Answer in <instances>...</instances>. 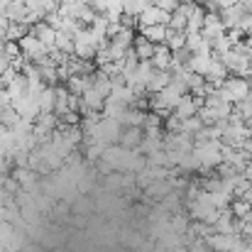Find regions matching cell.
<instances>
[{
    "mask_svg": "<svg viewBox=\"0 0 252 252\" xmlns=\"http://www.w3.org/2000/svg\"><path fill=\"white\" fill-rule=\"evenodd\" d=\"M95 52H98V42L93 39V34H91L88 27H81L74 34V57L81 59V62H93L95 59Z\"/></svg>",
    "mask_w": 252,
    "mask_h": 252,
    "instance_id": "cell-1",
    "label": "cell"
},
{
    "mask_svg": "<svg viewBox=\"0 0 252 252\" xmlns=\"http://www.w3.org/2000/svg\"><path fill=\"white\" fill-rule=\"evenodd\" d=\"M220 91L228 98V103L238 105L240 100H245L250 95V81L248 79H238V76H228L223 81V86H220Z\"/></svg>",
    "mask_w": 252,
    "mask_h": 252,
    "instance_id": "cell-2",
    "label": "cell"
},
{
    "mask_svg": "<svg viewBox=\"0 0 252 252\" xmlns=\"http://www.w3.org/2000/svg\"><path fill=\"white\" fill-rule=\"evenodd\" d=\"M17 47H20L22 59L30 62V64H37V62H42V59L49 54V52L44 49V44H42L37 37H32V34H25V37L17 42Z\"/></svg>",
    "mask_w": 252,
    "mask_h": 252,
    "instance_id": "cell-3",
    "label": "cell"
},
{
    "mask_svg": "<svg viewBox=\"0 0 252 252\" xmlns=\"http://www.w3.org/2000/svg\"><path fill=\"white\" fill-rule=\"evenodd\" d=\"M12 110L22 118V120H27V123H32L34 125V120L39 118V103H37V98L34 95H22V98H17V100H12Z\"/></svg>",
    "mask_w": 252,
    "mask_h": 252,
    "instance_id": "cell-4",
    "label": "cell"
},
{
    "mask_svg": "<svg viewBox=\"0 0 252 252\" xmlns=\"http://www.w3.org/2000/svg\"><path fill=\"white\" fill-rule=\"evenodd\" d=\"M162 145H164V152H179V155H184V152H191L193 150V137L186 135V132H167Z\"/></svg>",
    "mask_w": 252,
    "mask_h": 252,
    "instance_id": "cell-5",
    "label": "cell"
},
{
    "mask_svg": "<svg viewBox=\"0 0 252 252\" xmlns=\"http://www.w3.org/2000/svg\"><path fill=\"white\" fill-rule=\"evenodd\" d=\"M201 108H203V98H196V95L186 93V95L179 98V103H176V108H174V115L181 118V120H189V118H193Z\"/></svg>",
    "mask_w": 252,
    "mask_h": 252,
    "instance_id": "cell-6",
    "label": "cell"
},
{
    "mask_svg": "<svg viewBox=\"0 0 252 252\" xmlns=\"http://www.w3.org/2000/svg\"><path fill=\"white\" fill-rule=\"evenodd\" d=\"M240 240H243L240 235H220V233H213V235L206 238V248H211V252H233Z\"/></svg>",
    "mask_w": 252,
    "mask_h": 252,
    "instance_id": "cell-7",
    "label": "cell"
},
{
    "mask_svg": "<svg viewBox=\"0 0 252 252\" xmlns=\"http://www.w3.org/2000/svg\"><path fill=\"white\" fill-rule=\"evenodd\" d=\"M201 34H203L208 42H213V39H218V37H223V34H225V27H223V22H220V15H218V12H206Z\"/></svg>",
    "mask_w": 252,
    "mask_h": 252,
    "instance_id": "cell-8",
    "label": "cell"
},
{
    "mask_svg": "<svg viewBox=\"0 0 252 252\" xmlns=\"http://www.w3.org/2000/svg\"><path fill=\"white\" fill-rule=\"evenodd\" d=\"M218 15H220V22H223L225 30H235V27H240V22H243V17L248 15V10H245V5L240 2V5H233V7L220 10Z\"/></svg>",
    "mask_w": 252,
    "mask_h": 252,
    "instance_id": "cell-9",
    "label": "cell"
},
{
    "mask_svg": "<svg viewBox=\"0 0 252 252\" xmlns=\"http://www.w3.org/2000/svg\"><path fill=\"white\" fill-rule=\"evenodd\" d=\"M30 34H32V37H37V39L44 44V49H47V52H54L57 30H52L44 20H42V22H37V25H32V27H30Z\"/></svg>",
    "mask_w": 252,
    "mask_h": 252,
    "instance_id": "cell-10",
    "label": "cell"
},
{
    "mask_svg": "<svg viewBox=\"0 0 252 252\" xmlns=\"http://www.w3.org/2000/svg\"><path fill=\"white\" fill-rule=\"evenodd\" d=\"M150 64L155 71H169L171 66V49L167 44H155V52L150 57Z\"/></svg>",
    "mask_w": 252,
    "mask_h": 252,
    "instance_id": "cell-11",
    "label": "cell"
},
{
    "mask_svg": "<svg viewBox=\"0 0 252 252\" xmlns=\"http://www.w3.org/2000/svg\"><path fill=\"white\" fill-rule=\"evenodd\" d=\"M186 49L191 54H213L211 52V42L201 32H186Z\"/></svg>",
    "mask_w": 252,
    "mask_h": 252,
    "instance_id": "cell-12",
    "label": "cell"
},
{
    "mask_svg": "<svg viewBox=\"0 0 252 252\" xmlns=\"http://www.w3.org/2000/svg\"><path fill=\"white\" fill-rule=\"evenodd\" d=\"M211 64H213V54H191V59H189V71L191 74H196V76H203L206 79V74H208V69H211Z\"/></svg>",
    "mask_w": 252,
    "mask_h": 252,
    "instance_id": "cell-13",
    "label": "cell"
},
{
    "mask_svg": "<svg viewBox=\"0 0 252 252\" xmlns=\"http://www.w3.org/2000/svg\"><path fill=\"white\" fill-rule=\"evenodd\" d=\"M142 137H145L142 127H127V130H123L120 147H125V150H137L140 142H142Z\"/></svg>",
    "mask_w": 252,
    "mask_h": 252,
    "instance_id": "cell-14",
    "label": "cell"
},
{
    "mask_svg": "<svg viewBox=\"0 0 252 252\" xmlns=\"http://www.w3.org/2000/svg\"><path fill=\"white\" fill-rule=\"evenodd\" d=\"M203 17H206L203 5H201V2L193 5V10H191L189 17H186V32H201V30H203Z\"/></svg>",
    "mask_w": 252,
    "mask_h": 252,
    "instance_id": "cell-15",
    "label": "cell"
},
{
    "mask_svg": "<svg viewBox=\"0 0 252 252\" xmlns=\"http://www.w3.org/2000/svg\"><path fill=\"white\" fill-rule=\"evenodd\" d=\"M140 34H142L150 44H164V39H167V27H164V25H150V27H142Z\"/></svg>",
    "mask_w": 252,
    "mask_h": 252,
    "instance_id": "cell-16",
    "label": "cell"
},
{
    "mask_svg": "<svg viewBox=\"0 0 252 252\" xmlns=\"http://www.w3.org/2000/svg\"><path fill=\"white\" fill-rule=\"evenodd\" d=\"M169 86V71H152V76H150V81L145 86V91H147V95H155V93H159L162 88H167Z\"/></svg>",
    "mask_w": 252,
    "mask_h": 252,
    "instance_id": "cell-17",
    "label": "cell"
},
{
    "mask_svg": "<svg viewBox=\"0 0 252 252\" xmlns=\"http://www.w3.org/2000/svg\"><path fill=\"white\" fill-rule=\"evenodd\" d=\"M132 52L140 62H150L152 52H155V44H150L142 34H135V42H132Z\"/></svg>",
    "mask_w": 252,
    "mask_h": 252,
    "instance_id": "cell-18",
    "label": "cell"
},
{
    "mask_svg": "<svg viewBox=\"0 0 252 252\" xmlns=\"http://www.w3.org/2000/svg\"><path fill=\"white\" fill-rule=\"evenodd\" d=\"M125 110H127V108H125V105H120L118 100H113V98H105L100 115H103V118H108V120H118V123H120V118H123V113H125Z\"/></svg>",
    "mask_w": 252,
    "mask_h": 252,
    "instance_id": "cell-19",
    "label": "cell"
},
{
    "mask_svg": "<svg viewBox=\"0 0 252 252\" xmlns=\"http://www.w3.org/2000/svg\"><path fill=\"white\" fill-rule=\"evenodd\" d=\"M132 42H135V30H120V32L110 39V44L118 47V49H123V52H130V49H132Z\"/></svg>",
    "mask_w": 252,
    "mask_h": 252,
    "instance_id": "cell-20",
    "label": "cell"
},
{
    "mask_svg": "<svg viewBox=\"0 0 252 252\" xmlns=\"http://www.w3.org/2000/svg\"><path fill=\"white\" fill-rule=\"evenodd\" d=\"M54 49L59 54H66V57H74V37L66 34V32H57V39H54Z\"/></svg>",
    "mask_w": 252,
    "mask_h": 252,
    "instance_id": "cell-21",
    "label": "cell"
},
{
    "mask_svg": "<svg viewBox=\"0 0 252 252\" xmlns=\"http://www.w3.org/2000/svg\"><path fill=\"white\" fill-rule=\"evenodd\" d=\"M54 100H57V93L52 86H47L39 95H37V103H39V113H54Z\"/></svg>",
    "mask_w": 252,
    "mask_h": 252,
    "instance_id": "cell-22",
    "label": "cell"
},
{
    "mask_svg": "<svg viewBox=\"0 0 252 252\" xmlns=\"http://www.w3.org/2000/svg\"><path fill=\"white\" fill-rule=\"evenodd\" d=\"M25 34H30V27L22 22H10L5 30V42H20Z\"/></svg>",
    "mask_w": 252,
    "mask_h": 252,
    "instance_id": "cell-23",
    "label": "cell"
},
{
    "mask_svg": "<svg viewBox=\"0 0 252 252\" xmlns=\"http://www.w3.org/2000/svg\"><path fill=\"white\" fill-rule=\"evenodd\" d=\"M230 213H233V218L243 220V218H248V216L252 213V203H248L245 198H233V203H230Z\"/></svg>",
    "mask_w": 252,
    "mask_h": 252,
    "instance_id": "cell-24",
    "label": "cell"
},
{
    "mask_svg": "<svg viewBox=\"0 0 252 252\" xmlns=\"http://www.w3.org/2000/svg\"><path fill=\"white\" fill-rule=\"evenodd\" d=\"M164 44H167L171 52L184 49V47H186V32H171V30H167V39H164Z\"/></svg>",
    "mask_w": 252,
    "mask_h": 252,
    "instance_id": "cell-25",
    "label": "cell"
},
{
    "mask_svg": "<svg viewBox=\"0 0 252 252\" xmlns=\"http://www.w3.org/2000/svg\"><path fill=\"white\" fill-rule=\"evenodd\" d=\"M5 17H7L10 22H22V20H25V5L17 2V0H12V2L5 7Z\"/></svg>",
    "mask_w": 252,
    "mask_h": 252,
    "instance_id": "cell-26",
    "label": "cell"
},
{
    "mask_svg": "<svg viewBox=\"0 0 252 252\" xmlns=\"http://www.w3.org/2000/svg\"><path fill=\"white\" fill-rule=\"evenodd\" d=\"M105 152V145H98V142H86V159L91 162H98Z\"/></svg>",
    "mask_w": 252,
    "mask_h": 252,
    "instance_id": "cell-27",
    "label": "cell"
},
{
    "mask_svg": "<svg viewBox=\"0 0 252 252\" xmlns=\"http://www.w3.org/2000/svg\"><path fill=\"white\" fill-rule=\"evenodd\" d=\"M201 127H203V123L198 120V115H193V118H189V120L181 123V132H186V135H191V137H193Z\"/></svg>",
    "mask_w": 252,
    "mask_h": 252,
    "instance_id": "cell-28",
    "label": "cell"
},
{
    "mask_svg": "<svg viewBox=\"0 0 252 252\" xmlns=\"http://www.w3.org/2000/svg\"><path fill=\"white\" fill-rule=\"evenodd\" d=\"M179 2H181V0H155V5H157L159 10H164V12H174V10L179 7Z\"/></svg>",
    "mask_w": 252,
    "mask_h": 252,
    "instance_id": "cell-29",
    "label": "cell"
},
{
    "mask_svg": "<svg viewBox=\"0 0 252 252\" xmlns=\"http://www.w3.org/2000/svg\"><path fill=\"white\" fill-rule=\"evenodd\" d=\"M238 30H243V34H245L248 39H252V15L250 12L243 17V22H240V27H238Z\"/></svg>",
    "mask_w": 252,
    "mask_h": 252,
    "instance_id": "cell-30",
    "label": "cell"
},
{
    "mask_svg": "<svg viewBox=\"0 0 252 252\" xmlns=\"http://www.w3.org/2000/svg\"><path fill=\"white\" fill-rule=\"evenodd\" d=\"M171 228H174L176 233H184V230L189 228V223H186V218H181V216H176V218H174V223H171Z\"/></svg>",
    "mask_w": 252,
    "mask_h": 252,
    "instance_id": "cell-31",
    "label": "cell"
},
{
    "mask_svg": "<svg viewBox=\"0 0 252 252\" xmlns=\"http://www.w3.org/2000/svg\"><path fill=\"white\" fill-rule=\"evenodd\" d=\"M218 2V12L220 10H225V7H233V5H240L243 0H216Z\"/></svg>",
    "mask_w": 252,
    "mask_h": 252,
    "instance_id": "cell-32",
    "label": "cell"
}]
</instances>
